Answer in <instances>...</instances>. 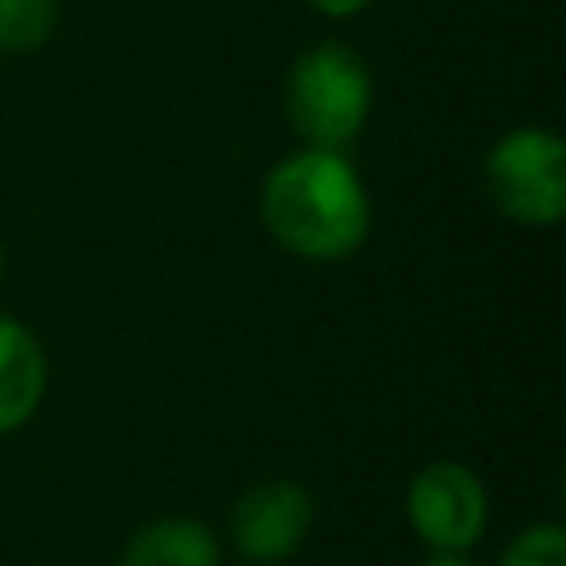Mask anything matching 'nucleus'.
<instances>
[{"label": "nucleus", "mask_w": 566, "mask_h": 566, "mask_svg": "<svg viewBox=\"0 0 566 566\" xmlns=\"http://www.w3.org/2000/svg\"><path fill=\"white\" fill-rule=\"evenodd\" d=\"M221 553L226 544L212 522L195 513H159L124 539L119 566H221Z\"/></svg>", "instance_id": "obj_7"}, {"label": "nucleus", "mask_w": 566, "mask_h": 566, "mask_svg": "<svg viewBox=\"0 0 566 566\" xmlns=\"http://www.w3.org/2000/svg\"><path fill=\"white\" fill-rule=\"evenodd\" d=\"M62 18V0H0V57L40 53Z\"/></svg>", "instance_id": "obj_8"}, {"label": "nucleus", "mask_w": 566, "mask_h": 566, "mask_svg": "<svg viewBox=\"0 0 566 566\" xmlns=\"http://www.w3.org/2000/svg\"><path fill=\"white\" fill-rule=\"evenodd\" d=\"M274 248L305 265H340L371 239V190L349 150L296 146L270 164L256 195Z\"/></svg>", "instance_id": "obj_1"}, {"label": "nucleus", "mask_w": 566, "mask_h": 566, "mask_svg": "<svg viewBox=\"0 0 566 566\" xmlns=\"http://www.w3.org/2000/svg\"><path fill=\"white\" fill-rule=\"evenodd\" d=\"M314 517L318 500L301 478H261L234 495L226 539L248 566H279L305 548Z\"/></svg>", "instance_id": "obj_5"}, {"label": "nucleus", "mask_w": 566, "mask_h": 566, "mask_svg": "<svg viewBox=\"0 0 566 566\" xmlns=\"http://www.w3.org/2000/svg\"><path fill=\"white\" fill-rule=\"evenodd\" d=\"M49 394V354L35 327L0 314V438L27 429Z\"/></svg>", "instance_id": "obj_6"}, {"label": "nucleus", "mask_w": 566, "mask_h": 566, "mask_svg": "<svg viewBox=\"0 0 566 566\" xmlns=\"http://www.w3.org/2000/svg\"><path fill=\"white\" fill-rule=\"evenodd\" d=\"M491 208L522 230H553L566 217V142L544 124L504 128L482 155Z\"/></svg>", "instance_id": "obj_3"}, {"label": "nucleus", "mask_w": 566, "mask_h": 566, "mask_svg": "<svg viewBox=\"0 0 566 566\" xmlns=\"http://www.w3.org/2000/svg\"><path fill=\"white\" fill-rule=\"evenodd\" d=\"M4 270H9V248H4V239H0V287H4Z\"/></svg>", "instance_id": "obj_12"}, {"label": "nucleus", "mask_w": 566, "mask_h": 566, "mask_svg": "<svg viewBox=\"0 0 566 566\" xmlns=\"http://www.w3.org/2000/svg\"><path fill=\"white\" fill-rule=\"evenodd\" d=\"M416 566H473L469 557H455V553H424Z\"/></svg>", "instance_id": "obj_11"}, {"label": "nucleus", "mask_w": 566, "mask_h": 566, "mask_svg": "<svg viewBox=\"0 0 566 566\" xmlns=\"http://www.w3.org/2000/svg\"><path fill=\"white\" fill-rule=\"evenodd\" d=\"M402 513L424 553L469 557L491 526V495L464 460H429L411 473Z\"/></svg>", "instance_id": "obj_4"}, {"label": "nucleus", "mask_w": 566, "mask_h": 566, "mask_svg": "<svg viewBox=\"0 0 566 566\" xmlns=\"http://www.w3.org/2000/svg\"><path fill=\"white\" fill-rule=\"evenodd\" d=\"M318 18H336V22H345V18H358V13H367L376 0H305Z\"/></svg>", "instance_id": "obj_10"}, {"label": "nucleus", "mask_w": 566, "mask_h": 566, "mask_svg": "<svg viewBox=\"0 0 566 566\" xmlns=\"http://www.w3.org/2000/svg\"><path fill=\"white\" fill-rule=\"evenodd\" d=\"M500 566H566V526L562 522H526L500 548Z\"/></svg>", "instance_id": "obj_9"}, {"label": "nucleus", "mask_w": 566, "mask_h": 566, "mask_svg": "<svg viewBox=\"0 0 566 566\" xmlns=\"http://www.w3.org/2000/svg\"><path fill=\"white\" fill-rule=\"evenodd\" d=\"M376 106V75L345 40L305 44L283 80V111L301 146L349 150Z\"/></svg>", "instance_id": "obj_2"}]
</instances>
